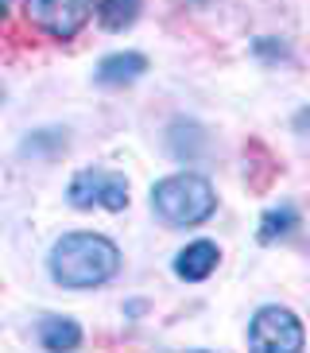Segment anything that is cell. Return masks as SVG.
<instances>
[{"mask_svg": "<svg viewBox=\"0 0 310 353\" xmlns=\"http://www.w3.org/2000/svg\"><path fill=\"white\" fill-rule=\"evenodd\" d=\"M217 245H209V241H194V245H186L183 252H178L175 260V272L183 276V280H206L209 272L217 268Z\"/></svg>", "mask_w": 310, "mask_h": 353, "instance_id": "cell-6", "label": "cell"}, {"mask_svg": "<svg viewBox=\"0 0 310 353\" xmlns=\"http://www.w3.org/2000/svg\"><path fill=\"white\" fill-rule=\"evenodd\" d=\"M97 16H101V23L109 32H124V28L140 16V0H101Z\"/></svg>", "mask_w": 310, "mask_h": 353, "instance_id": "cell-9", "label": "cell"}, {"mask_svg": "<svg viewBox=\"0 0 310 353\" xmlns=\"http://www.w3.org/2000/svg\"><path fill=\"white\" fill-rule=\"evenodd\" d=\"M152 206L167 225H198V221H206L217 210V194L209 187V179L183 171V175H171L163 183H155Z\"/></svg>", "mask_w": 310, "mask_h": 353, "instance_id": "cell-2", "label": "cell"}, {"mask_svg": "<svg viewBox=\"0 0 310 353\" xmlns=\"http://www.w3.org/2000/svg\"><path fill=\"white\" fill-rule=\"evenodd\" d=\"M248 342L256 345L260 353H295V350H302L307 334H302V322L291 311L260 307L252 326H248Z\"/></svg>", "mask_w": 310, "mask_h": 353, "instance_id": "cell-3", "label": "cell"}, {"mask_svg": "<svg viewBox=\"0 0 310 353\" xmlns=\"http://www.w3.org/2000/svg\"><path fill=\"white\" fill-rule=\"evenodd\" d=\"M70 206L78 210H124L128 206V179L116 175V171H105V167H85L78 171L70 183Z\"/></svg>", "mask_w": 310, "mask_h": 353, "instance_id": "cell-4", "label": "cell"}, {"mask_svg": "<svg viewBox=\"0 0 310 353\" xmlns=\"http://www.w3.org/2000/svg\"><path fill=\"white\" fill-rule=\"evenodd\" d=\"M90 12L93 0H28V20L54 39H74Z\"/></svg>", "mask_w": 310, "mask_h": 353, "instance_id": "cell-5", "label": "cell"}, {"mask_svg": "<svg viewBox=\"0 0 310 353\" xmlns=\"http://www.w3.org/2000/svg\"><path fill=\"white\" fill-rule=\"evenodd\" d=\"M4 8H8V0H0V20H4Z\"/></svg>", "mask_w": 310, "mask_h": 353, "instance_id": "cell-11", "label": "cell"}, {"mask_svg": "<svg viewBox=\"0 0 310 353\" xmlns=\"http://www.w3.org/2000/svg\"><path fill=\"white\" fill-rule=\"evenodd\" d=\"M0 94H4V90H0Z\"/></svg>", "mask_w": 310, "mask_h": 353, "instance_id": "cell-12", "label": "cell"}, {"mask_svg": "<svg viewBox=\"0 0 310 353\" xmlns=\"http://www.w3.org/2000/svg\"><path fill=\"white\" fill-rule=\"evenodd\" d=\"M116 268H121V249L97 233H66L51 249V276L62 288H97L113 280Z\"/></svg>", "mask_w": 310, "mask_h": 353, "instance_id": "cell-1", "label": "cell"}, {"mask_svg": "<svg viewBox=\"0 0 310 353\" xmlns=\"http://www.w3.org/2000/svg\"><path fill=\"white\" fill-rule=\"evenodd\" d=\"M144 70H147L144 54H136V51L109 54V59H101V66H97V82L101 85H128V82H136Z\"/></svg>", "mask_w": 310, "mask_h": 353, "instance_id": "cell-7", "label": "cell"}, {"mask_svg": "<svg viewBox=\"0 0 310 353\" xmlns=\"http://www.w3.org/2000/svg\"><path fill=\"white\" fill-rule=\"evenodd\" d=\"M39 342H43V350H74L82 342V326L70 319H43Z\"/></svg>", "mask_w": 310, "mask_h": 353, "instance_id": "cell-8", "label": "cell"}, {"mask_svg": "<svg viewBox=\"0 0 310 353\" xmlns=\"http://www.w3.org/2000/svg\"><path fill=\"white\" fill-rule=\"evenodd\" d=\"M299 221V214L295 210H271V214H264V225H260V241H276L283 237V233H291V225Z\"/></svg>", "mask_w": 310, "mask_h": 353, "instance_id": "cell-10", "label": "cell"}]
</instances>
